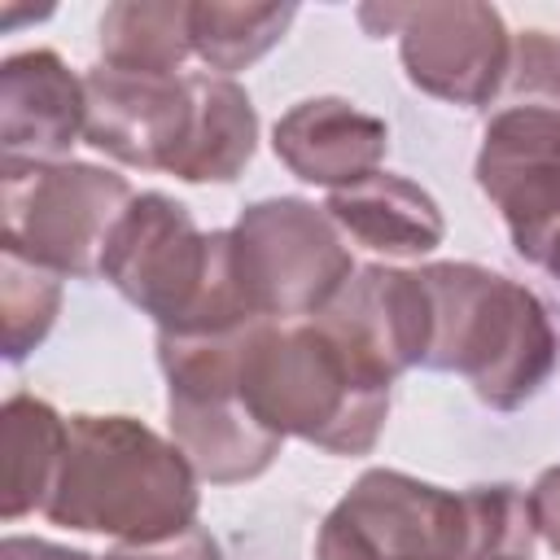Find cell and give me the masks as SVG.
<instances>
[{
  "mask_svg": "<svg viewBox=\"0 0 560 560\" xmlns=\"http://www.w3.org/2000/svg\"><path fill=\"white\" fill-rule=\"evenodd\" d=\"M521 486L446 490L398 468H368L324 516L315 560H534Z\"/></svg>",
  "mask_w": 560,
  "mask_h": 560,
  "instance_id": "6da1fadb",
  "label": "cell"
},
{
  "mask_svg": "<svg viewBox=\"0 0 560 560\" xmlns=\"http://www.w3.org/2000/svg\"><path fill=\"white\" fill-rule=\"evenodd\" d=\"M197 472L136 416H70V442L44 516L74 534L158 542L197 525Z\"/></svg>",
  "mask_w": 560,
  "mask_h": 560,
  "instance_id": "7a4b0ae2",
  "label": "cell"
},
{
  "mask_svg": "<svg viewBox=\"0 0 560 560\" xmlns=\"http://www.w3.org/2000/svg\"><path fill=\"white\" fill-rule=\"evenodd\" d=\"M241 398L271 433L328 455H368L389 416V381L319 319L254 324L241 346Z\"/></svg>",
  "mask_w": 560,
  "mask_h": 560,
  "instance_id": "3957f363",
  "label": "cell"
},
{
  "mask_svg": "<svg viewBox=\"0 0 560 560\" xmlns=\"http://www.w3.org/2000/svg\"><path fill=\"white\" fill-rule=\"evenodd\" d=\"M429 298V372H455L490 411L525 407L556 372V328L534 289L481 262L416 267Z\"/></svg>",
  "mask_w": 560,
  "mask_h": 560,
  "instance_id": "277c9868",
  "label": "cell"
},
{
  "mask_svg": "<svg viewBox=\"0 0 560 560\" xmlns=\"http://www.w3.org/2000/svg\"><path fill=\"white\" fill-rule=\"evenodd\" d=\"M101 276L140 315H149L158 332L214 337L262 324L241 298L232 232H201L192 210L166 192L131 197L105 245Z\"/></svg>",
  "mask_w": 560,
  "mask_h": 560,
  "instance_id": "5b68a950",
  "label": "cell"
},
{
  "mask_svg": "<svg viewBox=\"0 0 560 560\" xmlns=\"http://www.w3.org/2000/svg\"><path fill=\"white\" fill-rule=\"evenodd\" d=\"M249 328L214 337L158 332L171 442L210 486H241L262 477L284 446V438L271 433L241 398V346Z\"/></svg>",
  "mask_w": 560,
  "mask_h": 560,
  "instance_id": "8992f818",
  "label": "cell"
},
{
  "mask_svg": "<svg viewBox=\"0 0 560 560\" xmlns=\"http://www.w3.org/2000/svg\"><path fill=\"white\" fill-rule=\"evenodd\" d=\"M131 197L122 175L92 162H4L0 254H18L61 280H92Z\"/></svg>",
  "mask_w": 560,
  "mask_h": 560,
  "instance_id": "52a82bcc",
  "label": "cell"
},
{
  "mask_svg": "<svg viewBox=\"0 0 560 560\" xmlns=\"http://www.w3.org/2000/svg\"><path fill=\"white\" fill-rule=\"evenodd\" d=\"M232 267L254 319H315L359 271L341 228L306 197H262L236 214Z\"/></svg>",
  "mask_w": 560,
  "mask_h": 560,
  "instance_id": "ba28073f",
  "label": "cell"
},
{
  "mask_svg": "<svg viewBox=\"0 0 560 560\" xmlns=\"http://www.w3.org/2000/svg\"><path fill=\"white\" fill-rule=\"evenodd\" d=\"M359 22L372 35H398V57L433 101L490 109L512 66V35L494 4L481 0H420V4H363Z\"/></svg>",
  "mask_w": 560,
  "mask_h": 560,
  "instance_id": "9c48e42d",
  "label": "cell"
},
{
  "mask_svg": "<svg viewBox=\"0 0 560 560\" xmlns=\"http://www.w3.org/2000/svg\"><path fill=\"white\" fill-rule=\"evenodd\" d=\"M472 171L477 188L503 214L516 254L542 267L560 236V114L494 105Z\"/></svg>",
  "mask_w": 560,
  "mask_h": 560,
  "instance_id": "30bf717a",
  "label": "cell"
},
{
  "mask_svg": "<svg viewBox=\"0 0 560 560\" xmlns=\"http://www.w3.org/2000/svg\"><path fill=\"white\" fill-rule=\"evenodd\" d=\"M88 127L83 140L136 171H171L192 122L188 74H131L92 66L83 74Z\"/></svg>",
  "mask_w": 560,
  "mask_h": 560,
  "instance_id": "8fae6325",
  "label": "cell"
},
{
  "mask_svg": "<svg viewBox=\"0 0 560 560\" xmlns=\"http://www.w3.org/2000/svg\"><path fill=\"white\" fill-rule=\"evenodd\" d=\"M341 337L363 368L381 381H398L407 368H424L429 350V298L416 267H359L346 289L315 315Z\"/></svg>",
  "mask_w": 560,
  "mask_h": 560,
  "instance_id": "7c38bea8",
  "label": "cell"
},
{
  "mask_svg": "<svg viewBox=\"0 0 560 560\" xmlns=\"http://www.w3.org/2000/svg\"><path fill=\"white\" fill-rule=\"evenodd\" d=\"M88 127L83 79L52 52L26 48L0 66V149L4 162H66Z\"/></svg>",
  "mask_w": 560,
  "mask_h": 560,
  "instance_id": "4fadbf2b",
  "label": "cell"
},
{
  "mask_svg": "<svg viewBox=\"0 0 560 560\" xmlns=\"http://www.w3.org/2000/svg\"><path fill=\"white\" fill-rule=\"evenodd\" d=\"M271 149L289 175L337 192L381 171L389 153V127L346 96H306L276 118Z\"/></svg>",
  "mask_w": 560,
  "mask_h": 560,
  "instance_id": "5bb4252c",
  "label": "cell"
},
{
  "mask_svg": "<svg viewBox=\"0 0 560 560\" xmlns=\"http://www.w3.org/2000/svg\"><path fill=\"white\" fill-rule=\"evenodd\" d=\"M324 210L346 241L385 258H420L446 236L442 206L416 179L394 171H376L350 188L328 192Z\"/></svg>",
  "mask_w": 560,
  "mask_h": 560,
  "instance_id": "9a60e30c",
  "label": "cell"
},
{
  "mask_svg": "<svg viewBox=\"0 0 560 560\" xmlns=\"http://www.w3.org/2000/svg\"><path fill=\"white\" fill-rule=\"evenodd\" d=\"M192 83V122L179 158L166 175L184 184H232L258 149V109L236 79L188 74Z\"/></svg>",
  "mask_w": 560,
  "mask_h": 560,
  "instance_id": "2e32d148",
  "label": "cell"
},
{
  "mask_svg": "<svg viewBox=\"0 0 560 560\" xmlns=\"http://www.w3.org/2000/svg\"><path fill=\"white\" fill-rule=\"evenodd\" d=\"M4 521L44 512L52 481L66 459L70 416L35 394H13L4 402Z\"/></svg>",
  "mask_w": 560,
  "mask_h": 560,
  "instance_id": "e0dca14e",
  "label": "cell"
},
{
  "mask_svg": "<svg viewBox=\"0 0 560 560\" xmlns=\"http://www.w3.org/2000/svg\"><path fill=\"white\" fill-rule=\"evenodd\" d=\"M192 57L188 0H118L101 13V66L131 74H179Z\"/></svg>",
  "mask_w": 560,
  "mask_h": 560,
  "instance_id": "ac0fdd59",
  "label": "cell"
},
{
  "mask_svg": "<svg viewBox=\"0 0 560 560\" xmlns=\"http://www.w3.org/2000/svg\"><path fill=\"white\" fill-rule=\"evenodd\" d=\"M298 4H192V57L210 66V74H236L267 57L284 31L293 26Z\"/></svg>",
  "mask_w": 560,
  "mask_h": 560,
  "instance_id": "d6986e66",
  "label": "cell"
},
{
  "mask_svg": "<svg viewBox=\"0 0 560 560\" xmlns=\"http://www.w3.org/2000/svg\"><path fill=\"white\" fill-rule=\"evenodd\" d=\"M61 311V276L44 271L18 254H0V315H4V359L22 363L52 332Z\"/></svg>",
  "mask_w": 560,
  "mask_h": 560,
  "instance_id": "ffe728a7",
  "label": "cell"
},
{
  "mask_svg": "<svg viewBox=\"0 0 560 560\" xmlns=\"http://www.w3.org/2000/svg\"><path fill=\"white\" fill-rule=\"evenodd\" d=\"M494 105H534L560 114V39L547 31L512 35V66Z\"/></svg>",
  "mask_w": 560,
  "mask_h": 560,
  "instance_id": "44dd1931",
  "label": "cell"
},
{
  "mask_svg": "<svg viewBox=\"0 0 560 560\" xmlns=\"http://www.w3.org/2000/svg\"><path fill=\"white\" fill-rule=\"evenodd\" d=\"M105 560H223V551L210 529L188 525L158 542H114V551Z\"/></svg>",
  "mask_w": 560,
  "mask_h": 560,
  "instance_id": "7402d4cb",
  "label": "cell"
},
{
  "mask_svg": "<svg viewBox=\"0 0 560 560\" xmlns=\"http://www.w3.org/2000/svg\"><path fill=\"white\" fill-rule=\"evenodd\" d=\"M525 499H529V516H534L538 538L560 556V464L542 468L538 481L525 490Z\"/></svg>",
  "mask_w": 560,
  "mask_h": 560,
  "instance_id": "603a6c76",
  "label": "cell"
},
{
  "mask_svg": "<svg viewBox=\"0 0 560 560\" xmlns=\"http://www.w3.org/2000/svg\"><path fill=\"white\" fill-rule=\"evenodd\" d=\"M0 560H105V556H92V551H79V547H61V542H48V538L9 534L0 542Z\"/></svg>",
  "mask_w": 560,
  "mask_h": 560,
  "instance_id": "cb8c5ba5",
  "label": "cell"
},
{
  "mask_svg": "<svg viewBox=\"0 0 560 560\" xmlns=\"http://www.w3.org/2000/svg\"><path fill=\"white\" fill-rule=\"evenodd\" d=\"M542 267H547V271H551V280L560 284V236L551 241V249H547V258H542Z\"/></svg>",
  "mask_w": 560,
  "mask_h": 560,
  "instance_id": "d4e9b609",
  "label": "cell"
}]
</instances>
